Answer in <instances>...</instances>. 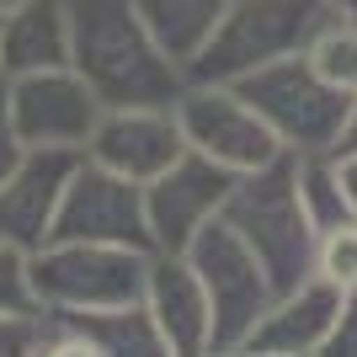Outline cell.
Wrapping results in <instances>:
<instances>
[{"label":"cell","instance_id":"cell-1","mask_svg":"<svg viewBox=\"0 0 357 357\" xmlns=\"http://www.w3.org/2000/svg\"><path fill=\"white\" fill-rule=\"evenodd\" d=\"M70 70L102 107H176L181 64L155 43L134 0H70Z\"/></svg>","mask_w":357,"mask_h":357},{"label":"cell","instance_id":"cell-2","mask_svg":"<svg viewBox=\"0 0 357 357\" xmlns=\"http://www.w3.org/2000/svg\"><path fill=\"white\" fill-rule=\"evenodd\" d=\"M219 219L251 245V256L261 261L272 294H288V288H298V283H310V278H314L320 229H314L310 208H304L298 165H294L288 149L272 165H261V171L235 176V187H229V197H224Z\"/></svg>","mask_w":357,"mask_h":357},{"label":"cell","instance_id":"cell-3","mask_svg":"<svg viewBox=\"0 0 357 357\" xmlns=\"http://www.w3.org/2000/svg\"><path fill=\"white\" fill-rule=\"evenodd\" d=\"M326 0H235L213 38L187 64V86H235L245 75L310 54V43L331 27Z\"/></svg>","mask_w":357,"mask_h":357},{"label":"cell","instance_id":"cell-4","mask_svg":"<svg viewBox=\"0 0 357 357\" xmlns=\"http://www.w3.org/2000/svg\"><path fill=\"white\" fill-rule=\"evenodd\" d=\"M235 91L251 102V112L272 128V139L288 155H331L347 112H352V96L331 86L304 54L235 80Z\"/></svg>","mask_w":357,"mask_h":357},{"label":"cell","instance_id":"cell-5","mask_svg":"<svg viewBox=\"0 0 357 357\" xmlns=\"http://www.w3.org/2000/svg\"><path fill=\"white\" fill-rule=\"evenodd\" d=\"M149 256L134 245H96V240H48L32 251V283L43 298V314L54 310H118L139 304L149 278Z\"/></svg>","mask_w":357,"mask_h":357},{"label":"cell","instance_id":"cell-6","mask_svg":"<svg viewBox=\"0 0 357 357\" xmlns=\"http://www.w3.org/2000/svg\"><path fill=\"white\" fill-rule=\"evenodd\" d=\"M181 256L192 261L197 283H203V294H208L213 352L245 347V342H251V331H256V320H261L267 304L278 298L272 283H267V272H261V261L251 256V245H245L224 219H213V224L197 229V240Z\"/></svg>","mask_w":357,"mask_h":357},{"label":"cell","instance_id":"cell-7","mask_svg":"<svg viewBox=\"0 0 357 357\" xmlns=\"http://www.w3.org/2000/svg\"><path fill=\"white\" fill-rule=\"evenodd\" d=\"M176 123L187 149L219 160L224 171H261L283 155V144L272 139V128L251 112V102L235 86H187L176 96Z\"/></svg>","mask_w":357,"mask_h":357},{"label":"cell","instance_id":"cell-8","mask_svg":"<svg viewBox=\"0 0 357 357\" xmlns=\"http://www.w3.org/2000/svg\"><path fill=\"white\" fill-rule=\"evenodd\" d=\"M11 96V123L22 149H80L86 155L96 123L107 107L96 102V91L64 64V70H38L6 80Z\"/></svg>","mask_w":357,"mask_h":357},{"label":"cell","instance_id":"cell-9","mask_svg":"<svg viewBox=\"0 0 357 357\" xmlns=\"http://www.w3.org/2000/svg\"><path fill=\"white\" fill-rule=\"evenodd\" d=\"M235 187V171H224L219 160L187 149L171 171L144 187V224H149V245L155 251L181 256L197 240L203 224H213L224 213V197Z\"/></svg>","mask_w":357,"mask_h":357},{"label":"cell","instance_id":"cell-10","mask_svg":"<svg viewBox=\"0 0 357 357\" xmlns=\"http://www.w3.org/2000/svg\"><path fill=\"white\" fill-rule=\"evenodd\" d=\"M48 240H96V245L155 251V245H149V224H144V187L112 176L107 165L80 155Z\"/></svg>","mask_w":357,"mask_h":357},{"label":"cell","instance_id":"cell-11","mask_svg":"<svg viewBox=\"0 0 357 357\" xmlns=\"http://www.w3.org/2000/svg\"><path fill=\"white\" fill-rule=\"evenodd\" d=\"M181 155H187V139H181L176 107H107L86 144V160L107 165L112 176L134 187H149Z\"/></svg>","mask_w":357,"mask_h":357},{"label":"cell","instance_id":"cell-12","mask_svg":"<svg viewBox=\"0 0 357 357\" xmlns=\"http://www.w3.org/2000/svg\"><path fill=\"white\" fill-rule=\"evenodd\" d=\"M75 165H80V149H22V160L0 181V245H16V251L48 245Z\"/></svg>","mask_w":357,"mask_h":357},{"label":"cell","instance_id":"cell-13","mask_svg":"<svg viewBox=\"0 0 357 357\" xmlns=\"http://www.w3.org/2000/svg\"><path fill=\"white\" fill-rule=\"evenodd\" d=\"M144 310L155 314V326H160V336L171 342L176 357H208L213 352V310H208V294H203L187 256H171V251L149 256Z\"/></svg>","mask_w":357,"mask_h":357},{"label":"cell","instance_id":"cell-14","mask_svg":"<svg viewBox=\"0 0 357 357\" xmlns=\"http://www.w3.org/2000/svg\"><path fill=\"white\" fill-rule=\"evenodd\" d=\"M342 298L347 294L336 283H326V278L288 288V294H278L267 304V314L256 320L245 347L261 357H314L320 342L331 336V326H336V314H342Z\"/></svg>","mask_w":357,"mask_h":357},{"label":"cell","instance_id":"cell-15","mask_svg":"<svg viewBox=\"0 0 357 357\" xmlns=\"http://www.w3.org/2000/svg\"><path fill=\"white\" fill-rule=\"evenodd\" d=\"M70 64V0H22L0 16V80Z\"/></svg>","mask_w":357,"mask_h":357},{"label":"cell","instance_id":"cell-16","mask_svg":"<svg viewBox=\"0 0 357 357\" xmlns=\"http://www.w3.org/2000/svg\"><path fill=\"white\" fill-rule=\"evenodd\" d=\"M48 320L75 331L96 357H176L155 326V314L144 310V298L118 304V310H54Z\"/></svg>","mask_w":357,"mask_h":357},{"label":"cell","instance_id":"cell-17","mask_svg":"<svg viewBox=\"0 0 357 357\" xmlns=\"http://www.w3.org/2000/svg\"><path fill=\"white\" fill-rule=\"evenodd\" d=\"M134 6H139V16H144V27L155 32V43L187 75V64L203 54V43L213 38V27L224 22V11H229L235 0H134Z\"/></svg>","mask_w":357,"mask_h":357},{"label":"cell","instance_id":"cell-18","mask_svg":"<svg viewBox=\"0 0 357 357\" xmlns=\"http://www.w3.org/2000/svg\"><path fill=\"white\" fill-rule=\"evenodd\" d=\"M294 165H298V192H304V208H310V219H314V229H320V235L352 219V213H347V203H342V187H336V165H331V155H294Z\"/></svg>","mask_w":357,"mask_h":357},{"label":"cell","instance_id":"cell-19","mask_svg":"<svg viewBox=\"0 0 357 357\" xmlns=\"http://www.w3.org/2000/svg\"><path fill=\"white\" fill-rule=\"evenodd\" d=\"M304 59L326 75L336 91L357 96V27H352V22H331V27L310 43V54H304Z\"/></svg>","mask_w":357,"mask_h":357},{"label":"cell","instance_id":"cell-20","mask_svg":"<svg viewBox=\"0 0 357 357\" xmlns=\"http://www.w3.org/2000/svg\"><path fill=\"white\" fill-rule=\"evenodd\" d=\"M0 320H43L32 251H16V245H0Z\"/></svg>","mask_w":357,"mask_h":357},{"label":"cell","instance_id":"cell-21","mask_svg":"<svg viewBox=\"0 0 357 357\" xmlns=\"http://www.w3.org/2000/svg\"><path fill=\"white\" fill-rule=\"evenodd\" d=\"M314 278L336 283L342 294H352V288H357V219H347V224H336V229H326V235H320V251H314Z\"/></svg>","mask_w":357,"mask_h":357},{"label":"cell","instance_id":"cell-22","mask_svg":"<svg viewBox=\"0 0 357 357\" xmlns=\"http://www.w3.org/2000/svg\"><path fill=\"white\" fill-rule=\"evenodd\" d=\"M314 357H357V288L342 298V314H336V326H331V336L320 342Z\"/></svg>","mask_w":357,"mask_h":357},{"label":"cell","instance_id":"cell-23","mask_svg":"<svg viewBox=\"0 0 357 357\" xmlns=\"http://www.w3.org/2000/svg\"><path fill=\"white\" fill-rule=\"evenodd\" d=\"M43 320H0V357H38Z\"/></svg>","mask_w":357,"mask_h":357},{"label":"cell","instance_id":"cell-24","mask_svg":"<svg viewBox=\"0 0 357 357\" xmlns=\"http://www.w3.org/2000/svg\"><path fill=\"white\" fill-rule=\"evenodd\" d=\"M38 357H96V352H91V347L80 342L75 331L54 326V320L43 314V336H38Z\"/></svg>","mask_w":357,"mask_h":357},{"label":"cell","instance_id":"cell-25","mask_svg":"<svg viewBox=\"0 0 357 357\" xmlns=\"http://www.w3.org/2000/svg\"><path fill=\"white\" fill-rule=\"evenodd\" d=\"M22 160V139H16V123H11V96H6V80H0V181L6 171Z\"/></svg>","mask_w":357,"mask_h":357},{"label":"cell","instance_id":"cell-26","mask_svg":"<svg viewBox=\"0 0 357 357\" xmlns=\"http://www.w3.org/2000/svg\"><path fill=\"white\" fill-rule=\"evenodd\" d=\"M331 165H336V187H342L347 213L357 219V155H331Z\"/></svg>","mask_w":357,"mask_h":357},{"label":"cell","instance_id":"cell-27","mask_svg":"<svg viewBox=\"0 0 357 357\" xmlns=\"http://www.w3.org/2000/svg\"><path fill=\"white\" fill-rule=\"evenodd\" d=\"M331 155H357V96H352V112H347L342 134H336V144H331Z\"/></svg>","mask_w":357,"mask_h":357},{"label":"cell","instance_id":"cell-28","mask_svg":"<svg viewBox=\"0 0 357 357\" xmlns=\"http://www.w3.org/2000/svg\"><path fill=\"white\" fill-rule=\"evenodd\" d=\"M326 6H331L336 22H352V27H357V0H326Z\"/></svg>","mask_w":357,"mask_h":357},{"label":"cell","instance_id":"cell-29","mask_svg":"<svg viewBox=\"0 0 357 357\" xmlns=\"http://www.w3.org/2000/svg\"><path fill=\"white\" fill-rule=\"evenodd\" d=\"M208 357H261V352H251V347H229V352H208Z\"/></svg>","mask_w":357,"mask_h":357},{"label":"cell","instance_id":"cell-30","mask_svg":"<svg viewBox=\"0 0 357 357\" xmlns=\"http://www.w3.org/2000/svg\"><path fill=\"white\" fill-rule=\"evenodd\" d=\"M11 6H22V0H0V11H11Z\"/></svg>","mask_w":357,"mask_h":357},{"label":"cell","instance_id":"cell-31","mask_svg":"<svg viewBox=\"0 0 357 357\" xmlns=\"http://www.w3.org/2000/svg\"><path fill=\"white\" fill-rule=\"evenodd\" d=\"M0 16H6V11H0Z\"/></svg>","mask_w":357,"mask_h":357}]
</instances>
